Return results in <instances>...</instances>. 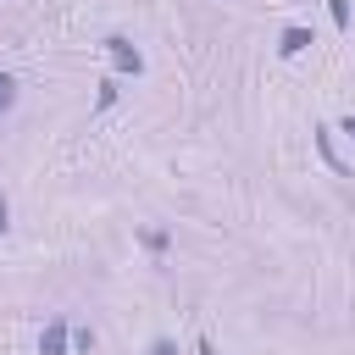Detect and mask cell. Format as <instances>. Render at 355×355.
I'll return each mask as SVG.
<instances>
[{
    "label": "cell",
    "mask_w": 355,
    "mask_h": 355,
    "mask_svg": "<svg viewBox=\"0 0 355 355\" xmlns=\"http://www.w3.org/2000/svg\"><path fill=\"white\" fill-rule=\"evenodd\" d=\"M116 105V78H100V94H94V111H111Z\"/></svg>",
    "instance_id": "6"
},
{
    "label": "cell",
    "mask_w": 355,
    "mask_h": 355,
    "mask_svg": "<svg viewBox=\"0 0 355 355\" xmlns=\"http://www.w3.org/2000/svg\"><path fill=\"white\" fill-rule=\"evenodd\" d=\"M316 150H322V161H327L333 172H344V161H338V150H333V128H316Z\"/></svg>",
    "instance_id": "4"
},
{
    "label": "cell",
    "mask_w": 355,
    "mask_h": 355,
    "mask_svg": "<svg viewBox=\"0 0 355 355\" xmlns=\"http://www.w3.org/2000/svg\"><path fill=\"white\" fill-rule=\"evenodd\" d=\"M338 128H344V133H349V139H355V111H349V116H344V122H338Z\"/></svg>",
    "instance_id": "10"
},
{
    "label": "cell",
    "mask_w": 355,
    "mask_h": 355,
    "mask_svg": "<svg viewBox=\"0 0 355 355\" xmlns=\"http://www.w3.org/2000/svg\"><path fill=\"white\" fill-rule=\"evenodd\" d=\"M39 355H72V322H67V316H50V322H44Z\"/></svg>",
    "instance_id": "2"
},
{
    "label": "cell",
    "mask_w": 355,
    "mask_h": 355,
    "mask_svg": "<svg viewBox=\"0 0 355 355\" xmlns=\"http://www.w3.org/2000/svg\"><path fill=\"white\" fill-rule=\"evenodd\" d=\"M150 355H178V344H172V338H155V344H150Z\"/></svg>",
    "instance_id": "8"
},
{
    "label": "cell",
    "mask_w": 355,
    "mask_h": 355,
    "mask_svg": "<svg viewBox=\"0 0 355 355\" xmlns=\"http://www.w3.org/2000/svg\"><path fill=\"white\" fill-rule=\"evenodd\" d=\"M6 227H11V200L0 194V233H6Z\"/></svg>",
    "instance_id": "9"
},
{
    "label": "cell",
    "mask_w": 355,
    "mask_h": 355,
    "mask_svg": "<svg viewBox=\"0 0 355 355\" xmlns=\"http://www.w3.org/2000/svg\"><path fill=\"white\" fill-rule=\"evenodd\" d=\"M316 39H311V28H300V22H288L283 28V39H277V55H305Z\"/></svg>",
    "instance_id": "3"
},
{
    "label": "cell",
    "mask_w": 355,
    "mask_h": 355,
    "mask_svg": "<svg viewBox=\"0 0 355 355\" xmlns=\"http://www.w3.org/2000/svg\"><path fill=\"white\" fill-rule=\"evenodd\" d=\"M105 55H111V67H116V72H128V78H139V72H144L139 44H133V39H122V33H111V39H105Z\"/></svg>",
    "instance_id": "1"
},
{
    "label": "cell",
    "mask_w": 355,
    "mask_h": 355,
    "mask_svg": "<svg viewBox=\"0 0 355 355\" xmlns=\"http://www.w3.org/2000/svg\"><path fill=\"white\" fill-rule=\"evenodd\" d=\"M11 105H17V78H11L6 67H0V116H6Z\"/></svg>",
    "instance_id": "5"
},
{
    "label": "cell",
    "mask_w": 355,
    "mask_h": 355,
    "mask_svg": "<svg viewBox=\"0 0 355 355\" xmlns=\"http://www.w3.org/2000/svg\"><path fill=\"white\" fill-rule=\"evenodd\" d=\"M327 17H333L338 33H349V0H327Z\"/></svg>",
    "instance_id": "7"
}]
</instances>
